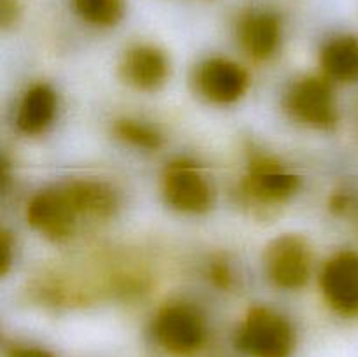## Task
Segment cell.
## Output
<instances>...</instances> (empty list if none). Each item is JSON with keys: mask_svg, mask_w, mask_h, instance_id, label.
<instances>
[{"mask_svg": "<svg viewBox=\"0 0 358 357\" xmlns=\"http://www.w3.org/2000/svg\"><path fill=\"white\" fill-rule=\"evenodd\" d=\"M238 345L254 357H289L294 332L282 315L268 308H254L241 328Z\"/></svg>", "mask_w": 358, "mask_h": 357, "instance_id": "obj_1", "label": "cell"}, {"mask_svg": "<svg viewBox=\"0 0 358 357\" xmlns=\"http://www.w3.org/2000/svg\"><path fill=\"white\" fill-rule=\"evenodd\" d=\"M154 332L170 352L191 354L205 342V321L191 304H170L157 315Z\"/></svg>", "mask_w": 358, "mask_h": 357, "instance_id": "obj_2", "label": "cell"}, {"mask_svg": "<svg viewBox=\"0 0 358 357\" xmlns=\"http://www.w3.org/2000/svg\"><path fill=\"white\" fill-rule=\"evenodd\" d=\"M311 254L306 241L296 234H285L266 251V273L282 289H299L310 276Z\"/></svg>", "mask_w": 358, "mask_h": 357, "instance_id": "obj_3", "label": "cell"}, {"mask_svg": "<svg viewBox=\"0 0 358 357\" xmlns=\"http://www.w3.org/2000/svg\"><path fill=\"white\" fill-rule=\"evenodd\" d=\"M163 192L166 202L182 212L199 214L212 205V188L196 164L187 161L168 164L163 178Z\"/></svg>", "mask_w": 358, "mask_h": 357, "instance_id": "obj_4", "label": "cell"}, {"mask_svg": "<svg viewBox=\"0 0 358 357\" xmlns=\"http://www.w3.org/2000/svg\"><path fill=\"white\" fill-rule=\"evenodd\" d=\"M287 105L294 118L315 128H332L338 121L334 94L325 79L308 77L294 84Z\"/></svg>", "mask_w": 358, "mask_h": 357, "instance_id": "obj_5", "label": "cell"}, {"mask_svg": "<svg viewBox=\"0 0 358 357\" xmlns=\"http://www.w3.org/2000/svg\"><path fill=\"white\" fill-rule=\"evenodd\" d=\"M79 216L73 209L65 188L48 189L31 198L28 203V223L51 240H63L70 237Z\"/></svg>", "mask_w": 358, "mask_h": 357, "instance_id": "obj_6", "label": "cell"}, {"mask_svg": "<svg viewBox=\"0 0 358 357\" xmlns=\"http://www.w3.org/2000/svg\"><path fill=\"white\" fill-rule=\"evenodd\" d=\"M322 289L329 303L346 315L358 314V254L339 252L325 265Z\"/></svg>", "mask_w": 358, "mask_h": 357, "instance_id": "obj_7", "label": "cell"}, {"mask_svg": "<svg viewBox=\"0 0 358 357\" xmlns=\"http://www.w3.org/2000/svg\"><path fill=\"white\" fill-rule=\"evenodd\" d=\"M196 84L201 94L217 104L238 100L248 86V76L240 65L227 59H210L199 66Z\"/></svg>", "mask_w": 358, "mask_h": 357, "instance_id": "obj_8", "label": "cell"}, {"mask_svg": "<svg viewBox=\"0 0 358 357\" xmlns=\"http://www.w3.org/2000/svg\"><path fill=\"white\" fill-rule=\"evenodd\" d=\"M299 186V178L271 158H257L252 161L247 177L250 195L262 202H280L292 195Z\"/></svg>", "mask_w": 358, "mask_h": 357, "instance_id": "obj_9", "label": "cell"}, {"mask_svg": "<svg viewBox=\"0 0 358 357\" xmlns=\"http://www.w3.org/2000/svg\"><path fill=\"white\" fill-rule=\"evenodd\" d=\"M121 74L126 83L138 90H156L168 77V59L159 49L138 46L126 52Z\"/></svg>", "mask_w": 358, "mask_h": 357, "instance_id": "obj_10", "label": "cell"}, {"mask_svg": "<svg viewBox=\"0 0 358 357\" xmlns=\"http://www.w3.org/2000/svg\"><path fill=\"white\" fill-rule=\"evenodd\" d=\"M238 35H240L241 46L248 55L264 59L278 49L282 28H280V21L275 14L266 13V10H255V13L247 14L240 21Z\"/></svg>", "mask_w": 358, "mask_h": 357, "instance_id": "obj_11", "label": "cell"}, {"mask_svg": "<svg viewBox=\"0 0 358 357\" xmlns=\"http://www.w3.org/2000/svg\"><path fill=\"white\" fill-rule=\"evenodd\" d=\"M65 191L77 214L108 217L115 212L119 205L117 192L103 182L73 181L65 186Z\"/></svg>", "mask_w": 358, "mask_h": 357, "instance_id": "obj_12", "label": "cell"}, {"mask_svg": "<svg viewBox=\"0 0 358 357\" xmlns=\"http://www.w3.org/2000/svg\"><path fill=\"white\" fill-rule=\"evenodd\" d=\"M56 114V94L45 84H37L24 94L17 111V128L28 135L41 133L51 125Z\"/></svg>", "mask_w": 358, "mask_h": 357, "instance_id": "obj_13", "label": "cell"}, {"mask_svg": "<svg viewBox=\"0 0 358 357\" xmlns=\"http://www.w3.org/2000/svg\"><path fill=\"white\" fill-rule=\"evenodd\" d=\"M322 66L331 79L339 83L358 80V37L343 35L332 38L322 49Z\"/></svg>", "mask_w": 358, "mask_h": 357, "instance_id": "obj_14", "label": "cell"}, {"mask_svg": "<svg viewBox=\"0 0 358 357\" xmlns=\"http://www.w3.org/2000/svg\"><path fill=\"white\" fill-rule=\"evenodd\" d=\"M73 7L83 20L100 27L115 24L124 14V0H73Z\"/></svg>", "mask_w": 358, "mask_h": 357, "instance_id": "obj_15", "label": "cell"}, {"mask_svg": "<svg viewBox=\"0 0 358 357\" xmlns=\"http://www.w3.org/2000/svg\"><path fill=\"white\" fill-rule=\"evenodd\" d=\"M119 136H122L128 142L135 146L143 147V149H157L161 146V135L149 125H143L138 121H121L117 125Z\"/></svg>", "mask_w": 358, "mask_h": 357, "instance_id": "obj_16", "label": "cell"}, {"mask_svg": "<svg viewBox=\"0 0 358 357\" xmlns=\"http://www.w3.org/2000/svg\"><path fill=\"white\" fill-rule=\"evenodd\" d=\"M0 247H2V270L0 272L6 273L7 272V266H9V261H10V244H9V237H7V233L2 234V244H0Z\"/></svg>", "mask_w": 358, "mask_h": 357, "instance_id": "obj_17", "label": "cell"}, {"mask_svg": "<svg viewBox=\"0 0 358 357\" xmlns=\"http://www.w3.org/2000/svg\"><path fill=\"white\" fill-rule=\"evenodd\" d=\"M13 357H51L44 350L37 349H17L13 352Z\"/></svg>", "mask_w": 358, "mask_h": 357, "instance_id": "obj_18", "label": "cell"}]
</instances>
